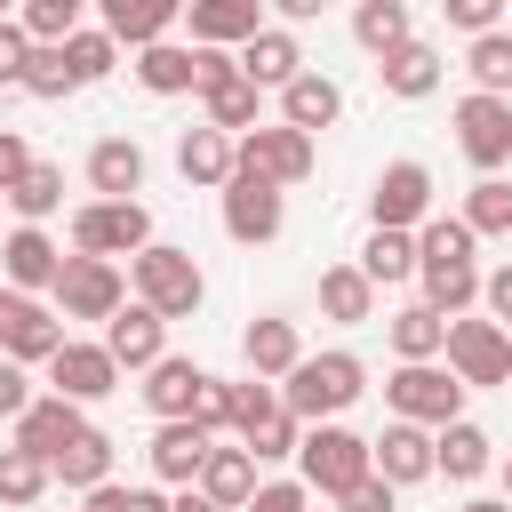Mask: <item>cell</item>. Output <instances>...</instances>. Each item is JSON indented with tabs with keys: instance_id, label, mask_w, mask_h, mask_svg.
Here are the masks:
<instances>
[{
	"instance_id": "cell-1",
	"label": "cell",
	"mask_w": 512,
	"mask_h": 512,
	"mask_svg": "<svg viewBox=\"0 0 512 512\" xmlns=\"http://www.w3.org/2000/svg\"><path fill=\"white\" fill-rule=\"evenodd\" d=\"M480 240L456 224V216H424L416 224V280H424V304L440 320H464V304H480Z\"/></svg>"
},
{
	"instance_id": "cell-2",
	"label": "cell",
	"mask_w": 512,
	"mask_h": 512,
	"mask_svg": "<svg viewBox=\"0 0 512 512\" xmlns=\"http://www.w3.org/2000/svg\"><path fill=\"white\" fill-rule=\"evenodd\" d=\"M272 392H280V408L312 432V424H336V416L368 392V368H360V352H304Z\"/></svg>"
},
{
	"instance_id": "cell-3",
	"label": "cell",
	"mask_w": 512,
	"mask_h": 512,
	"mask_svg": "<svg viewBox=\"0 0 512 512\" xmlns=\"http://www.w3.org/2000/svg\"><path fill=\"white\" fill-rule=\"evenodd\" d=\"M128 288H136V304L160 312V320H192V312L208 304L200 256H192V248H168V240H152L144 256H128Z\"/></svg>"
},
{
	"instance_id": "cell-4",
	"label": "cell",
	"mask_w": 512,
	"mask_h": 512,
	"mask_svg": "<svg viewBox=\"0 0 512 512\" xmlns=\"http://www.w3.org/2000/svg\"><path fill=\"white\" fill-rule=\"evenodd\" d=\"M296 480L312 488V496H352L360 480H368V440L360 432H344V424H312L304 440H296Z\"/></svg>"
},
{
	"instance_id": "cell-5",
	"label": "cell",
	"mask_w": 512,
	"mask_h": 512,
	"mask_svg": "<svg viewBox=\"0 0 512 512\" xmlns=\"http://www.w3.org/2000/svg\"><path fill=\"white\" fill-rule=\"evenodd\" d=\"M144 248H152V208L144 200H88V208H72V256L112 264V256H144Z\"/></svg>"
},
{
	"instance_id": "cell-6",
	"label": "cell",
	"mask_w": 512,
	"mask_h": 512,
	"mask_svg": "<svg viewBox=\"0 0 512 512\" xmlns=\"http://www.w3.org/2000/svg\"><path fill=\"white\" fill-rule=\"evenodd\" d=\"M384 408H392V424L440 432V424L464 416V384H456L440 360H416V368H392V376H384Z\"/></svg>"
},
{
	"instance_id": "cell-7",
	"label": "cell",
	"mask_w": 512,
	"mask_h": 512,
	"mask_svg": "<svg viewBox=\"0 0 512 512\" xmlns=\"http://www.w3.org/2000/svg\"><path fill=\"white\" fill-rule=\"evenodd\" d=\"M232 176H256V184H272V192H288V184H304L312 176V136H296V128H248V136H232Z\"/></svg>"
},
{
	"instance_id": "cell-8",
	"label": "cell",
	"mask_w": 512,
	"mask_h": 512,
	"mask_svg": "<svg viewBox=\"0 0 512 512\" xmlns=\"http://www.w3.org/2000/svg\"><path fill=\"white\" fill-rule=\"evenodd\" d=\"M232 432H240V448L256 456V464H280V456H296V440H304V424L280 408V392L272 384H232Z\"/></svg>"
},
{
	"instance_id": "cell-9",
	"label": "cell",
	"mask_w": 512,
	"mask_h": 512,
	"mask_svg": "<svg viewBox=\"0 0 512 512\" xmlns=\"http://www.w3.org/2000/svg\"><path fill=\"white\" fill-rule=\"evenodd\" d=\"M440 360H448V376H456L464 392H480V384H512V336H504L496 320H448Z\"/></svg>"
},
{
	"instance_id": "cell-10",
	"label": "cell",
	"mask_w": 512,
	"mask_h": 512,
	"mask_svg": "<svg viewBox=\"0 0 512 512\" xmlns=\"http://www.w3.org/2000/svg\"><path fill=\"white\" fill-rule=\"evenodd\" d=\"M48 304H56V320H112V312L128 304V280H120V264H96V256H64V272H56Z\"/></svg>"
},
{
	"instance_id": "cell-11",
	"label": "cell",
	"mask_w": 512,
	"mask_h": 512,
	"mask_svg": "<svg viewBox=\"0 0 512 512\" xmlns=\"http://www.w3.org/2000/svg\"><path fill=\"white\" fill-rule=\"evenodd\" d=\"M432 216V168L424 160H392L368 184V232H416Z\"/></svg>"
},
{
	"instance_id": "cell-12",
	"label": "cell",
	"mask_w": 512,
	"mask_h": 512,
	"mask_svg": "<svg viewBox=\"0 0 512 512\" xmlns=\"http://www.w3.org/2000/svg\"><path fill=\"white\" fill-rule=\"evenodd\" d=\"M216 208H224V232H232L240 248H272V240L288 232V192H272V184H256V176H232V184L216 192Z\"/></svg>"
},
{
	"instance_id": "cell-13",
	"label": "cell",
	"mask_w": 512,
	"mask_h": 512,
	"mask_svg": "<svg viewBox=\"0 0 512 512\" xmlns=\"http://www.w3.org/2000/svg\"><path fill=\"white\" fill-rule=\"evenodd\" d=\"M456 152H464L480 176H496V168L512 160V104H504V96H464V104H456Z\"/></svg>"
},
{
	"instance_id": "cell-14",
	"label": "cell",
	"mask_w": 512,
	"mask_h": 512,
	"mask_svg": "<svg viewBox=\"0 0 512 512\" xmlns=\"http://www.w3.org/2000/svg\"><path fill=\"white\" fill-rule=\"evenodd\" d=\"M64 320H56V304H40V296H16L8 304V328H0V360H16V368H48L56 352H64Z\"/></svg>"
},
{
	"instance_id": "cell-15",
	"label": "cell",
	"mask_w": 512,
	"mask_h": 512,
	"mask_svg": "<svg viewBox=\"0 0 512 512\" xmlns=\"http://www.w3.org/2000/svg\"><path fill=\"white\" fill-rule=\"evenodd\" d=\"M48 392H56V400H72V408H96L104 392H120V368H112V352H104V344L64 336V352L48 360Z\"/></svg>"
},
{
	"instance_id": "cell-16",
	"label": "cell",
	"mask_w": 512,
	"mask_h": 512,
	"mask_svg": "<svg viewBox=\"0 0 512 512\" xmlns=\"http://www.w3.org/2000/svg\"><path fill=\"white\" fill-rule=\"evenodd\" d=\"M56 272H64V248L40 224H16L0 240V288L8 296H40V288H56Z\"/></svg>"
},
{
	"instance_id": "cell-17",
	"label": "cell",
	"mask_w": 512,
	"mask_h": 512,
	"mask_svg": "<svg viewBox=\"0 0 512 512\" xmlns=\"http://www.w3.org/2000/svg\"><path fill=\"white\" fill-rule=\"evenodd\" d=\"M184 24H192V48H224V56H240L272 16H264V0H192Z\"/></svg>"
},
{
	"instance_id": "cell-18",
	"label": "cell",
	"mask_w": 512,
	"mask_h": 512,
	"mask_svg": "<svg viewBox=\"0 0 512 512\" xmlns=\"http://www.w3.org/2000/svg\"><path fill=\"white\" fill-rule=\"evenodd\" d=\"M80 432H88V408H72V400L40 392V400L16 416V440H8V448H24V456H40V464H56V456H64Z\"/></svg>"
},
{
	"instance_id": "cell-19",
	"label": "cell",
	"mask_w": 512,
	"mask_h": 512,
	"mask_svg": "<svg viewBox=\"0 0 512 512\" xmlns=\"http://www.w3.org/2000/svg\"><path fill=\"white\" fill-rule=\"evenodd\" d=\"M368 472H376L384 488L432 480V432H424V424H384V432L368 440Z\"/></svg>"
},
{
	"instance_id": "cell-20",
	"label": "cell",
	"mask_w": 512,
	"mask_h": 512,
	"mask_svg": "<svg viewBox=\"0 0 512 512\" xmlns=\"http://www.w3.org/2000/svg\"><path fill=\"white\" fill-rule=\"evenodd\" d=\"M96 344L112 352V368H152V360H168V320L144 312V304H120V312L104 320Z\"/></svg>"
},
{
	"instance_id": "cell-21",
	"label": "cell",
	"mask_w": 512,
	"mask_h": 512,
	"mask_svg": "<svg viewBox=\"0 0 512 512\" xmlns=\"http://www.w3.org/2000/svg\"><path fill=\"white\" fill-rule=\"evenodd\" d=\"M176 24H184L176 0H104V16H96V32H104L112 48H152V40H168Z\"/></svg>"
},
{
	"instance_id": "cell-22",
	"label": "cell",
	"mask_w": 512,
	"mask_h": 512,
	"mask_svg": "<svg viewBox=\"0 0 512 512\" xmlns=\"http://www.w3.org/2000/svg\"><path fill=\"white\" fill-rule=\"evenodd\" d=\"M240 360H248V376H256V384H280V376L304 360V336H296V320H280V312L248 320V328H240Z\"/></svg>"
},
{
	"instance_id": "cell-23",
	"label": "cell",
	"mask_w": 512,
	"mask_h": 512,
	"mask_svg": "<svg viewBox=\"0 0 512 512\" xmlns=\"http://www.w3.org/2000/svg\"><path fill=\"white\" fill-rule=\"evenodd\" d=\"M200 384H208V368H200V360H184V352H168V360H152V368H144V408H152L160 424H192Z\"/></svg>"
},
{
	"instance_id": "cell-24",
	"label": "cell",
	"mask_w": 512,
	"mask_h": 512,
	"mask_svg": "<svg viewBox=\"0 0 512 512\" xmlns=\"http://www.w3.org/2000/svg\"><path fill=\"white\" fill-rule=\"evenodd\" d=\"M208 432L200 424H160L152 432V448H144V464H152V488H192L200 480V464H208Z\"/></svg>"
},
{
	"instance_id": "cell-25",
	"label": "cell",
	"mask_w": 512,
	"mask_h": 512,
	"mask_svg": "<svg viewBox=\"0 0 512 512\" xmlns=\"http://www.w3.org/2000/svg\"><path fill=\"white\" fill-rule=\"evenodd\" d=\"M344 120V88L328 80V72H296L288 88H280V128H296V136H312V128H336Z\"/></svg>"
},
{
	"instance_id": "cell-26",
	"label": "cell",
	"mask_w": 512,
	"mask_h": 512,
	"mask_svg": "<svg viewBox=\"0 0 512 512\" xmlns=\"http://www.w3.org/2000/svg\"><path fill=\"white\" fill-rule=\"evenodd\" d=\"M88 192L96 200H136L144 192V144L136 136H96L88 144Z\"/></svg>"
},
{
	"instance_id": "cell-27",
	"label": "cell",
	"mask_w": 512,
	"mask_h": 512,
	"mask_svg": "<svg viewBox=\"0 0 512 512\" xmlns=\"http://www.w3.org/2000/svg\"><path fill=\"white\" fill-rule=\"evenodd\" d=\"M240 72H248V88H272V96H280V88L304 72V48H296V32H288V24H264V32L240 48Z\"/></svg>"
},
{
	"instance_id": "cell-28",
	"label": "cell",
	"mask_w": 512,
	"mask_h": 512,
	"mask_svg": "<svg viewBox=\"0 0 512 512\" xmlns=\"http://www.w3.org/2000/svg\"><path fill=\"white\" fill-rule=\"evenodd\" d=\"M488 464H496V440H488L472 416H456V424L432 432V472H440V480H480Z\"/></svg>"
},
{
	"instance_id": "cell-29",
	"label": "cell",
	"mask_w": 512,
	"mask_h": 512,
	"mask_svg": "<svg viewBox=\"0 0 512 512\" xmlns=\"http://www.w3.org/2000/svg\"><path fill=\"white\" fill-rule=\"evenodd\" d=\"M176 176L200 184V192H224V184H232V136H216L208 120L184 128V136H176Z\"/></svg>"
},
{
	"instance_id": "cell-30",
	"label": "cell",
	"mask_w": 512,
	"mask_h": 512,
	"mask_svg": "<svg viewBox=\"0 0 512 512\" xmlns=\"http://www.w3.org/2000/svg\"><path fill=\"white\" fill-rule=\"evenodd\" d=\"M208 504H224V512H240L248 496H256V456L248 448H208V464H200V480H192Z\"/></svg>"
},
{
	"instance_id": "cell-31",
	"label": "cell",
	"mask_w": 512,
	"mask_h": 512,
	"mask_svg": "<svg viewBox=\"0 0 512 512\" xmlns=\"http://www.w3.org/2000/svg\"><path fill=\"white\" fill-rule=\"evenodd\" d=\"M352 40H360L376 64H384L392 48H408V40H416V24H408V0H360V8H352Z\"/></svg>"
},
{
	"instance_id": "cell-32",
	"label": "cell",
	"mask_w": 512,
	"mask_h": 512,
	"mask_svg": "<svg viewBox=\"0 0 512 512\" xmlns=\"http://www.w3.org/2000/svg\"><path fill=\"white\" fill-rule=\"evenodd\" d=\"M152 96H192V80H200V64H192V48L184 40H152V48H136V64H128Z\"/></svg>"
},
{
	"instance_id": "cell-33",
	"label": "cell",
	"mask_w": 512,
	"mask_h": 512,
	"mask_svg": "<svg viewBox=\"0 0 512 512\" xmlns=\"http://www.w3.org/2000/svg\"><path fill=\"white\" fill-rule=\"evenodd\" d=\"M376 80H384V96H400V104H416V96H432V88H440V48H424V40H408V48H392V56L376 64Z\"/></svg>"
},
{
	"instance_id": "cell-34",
	"label": "cell",
	"mask_w": 512,
	"mask_h": 512,
	"mask_svg": "<svg viewBox=\"0 0 512 512\" xmlns=\"http://www.w3.org/2000/svg\"><path fill=\"white\" fill-rule=\"evenodd\" d=\"M384 336H392L400 368H416V360H440V344H448V320H440L432 304H400V312L384 320Z\"/></svg>"
},
{
	"instance_id": "cell-35",
	"label": "cell",
	"mask_w": 512,
	"mask_h": 512,
	"mask_svg": "<svg viewBox=\"0 0 512 512\" xmlns=\"http://www.w3.org/2000/svg\"><path fill=\"white\" fill-rule=\"evenodd\" d=\"M360 280H368V288L416 280V232H368V240H360Z\"/></svg>"
},
{
	"instance_id": "cell-36",
	"label": "cell",
	"mask_w": 512,
	"mask_h": 512,
	"mask_svg": "<svg viewBox=\"0 0 512 512\" xmlns=\"http://www.w3.org/2000/svg\"><path fill=\"white\" fill-rule=\"evenodd\" d=\"M320 312H328L336 328H360V320H376V288L360 280V264H328V272H320Z\"/></svg>"
},
{
	"instance_id": "cell-37",
	"label": "cell",
	"mask_w": 512,
	"mask_h": 512,
	"mask_svg": "<svg viewBox=\"0 0 512 512\" xmlns=\"http://www.w3.org/2000/svg\"><path fill=\"white\" fill-rule=\"evenodd\" d=\"M48 480H64V488H80V496H88V488H104V480H112V432H96V424H88V432L48 464Z\"/></svg>"
},
{
	"instance_id": "cell-38",
	"label": "cell",
	"mask_w": 512,
	"mask_h": 512,
	"mask_svg": "<svg viewBox=\"0 0 512 512\" xmlns=\"http://www.w3.org/2000/svg\"><path fill=\"white\" fill-rule=\"evenodd\" d=\"M464 72H472V96H504L512 104V24L504 32H480L464 48Z\"/></svg>"
},
{
	"instance_id": "cell-39",
	"label": "cell",
	"mask_w": 512,
	"mask_h": 512,
	"mask_svg": "<svg viewBox=\"0 0 512 512\" xmlns=\"http://www.w3.org/2000/svg\"><path fill=\"white\" fill-rule=\"evenodd\" d=\"M8 208H16V224H40V232H48V216L64 208V168L32 160V168H24V184H8Z\"/></svg>"
},
{
	"instance_id": "cell-40",
	"label": "cell",
	"mask_w": 512,
	"mask_h": 512,
	"mask_svg": "<svg viewBox=\"0 0 512 512\" xmlns=\"http://www.w3.org/2000/svg\"><path fill=\"white\" fill-rule=\"evenodd\" d=\"M456 224H464L472 240H480V232L512 240V184H504V176H480V184L464 192V216H456Z\"/></svg>"
},
{
	"instance_id": "cell-41",
	"label": "cell",
	"mask_w": 512,
	"mask_h": 512,
	"mask_svg": "<svg viewBox=\"0 0 512 512\" xmlns=\"http://www.w3.org/2000/svg\"><path fill=\"white\" fill-rule=\"evenodd\" d=\"M16 32H24L32 48H64V40L80 32V0H24Z\"/></svg>"
},
{
	"instance_id": "cell-42",
	"label": "cell",
	"mask_w": 512,
	"mask_h": 512,
	"mask_svg": "<svg viewBox=\"0 0 512 512\" xmlns=\"http://www.w3.org/2000/svg\"><path fill=\"white\" fill-rule=\"evenodd\" d=\"M112 64H120V48H112L96 24H80V32L64 40V72H72V88H96V80H112Z\"/></svg>"
},
{
	"instance_id": "cell-43",
	"label": "cell",
	"mask_w": 512,
	"mask_h": 512,
	"mask_svg": "<svg viewBox=\"0 0 512 512\" xmlns=\"http://www.w3.org/2000/svg\"><path fill=\"white\" fill-rule=\"evenodd\" d=\"M56 480H48V464L40 456H24V448H0V504H40Z\"/></svg>"
},
{
	"instance_id": "cell-44",
	"label": "cell",
	"mask_w": 512,
	"mask_h": 512,
	"mask_svg": "<svg viewBox=\"0 0 512 512\" xmlns=\"http://www.w3.org/2000/svg\"><path fill=\"white\" fill-rule=\"evenodd\" d=\"M24 96H40V104H64V96H72L64 48H32V64H24Z\"/></svg>"
},
{
	"instance_id": "cell-45",
	"label": "cell",
	"mask_w": 512,
	"mask_h": 512,
	"mask_svg": "<svg viewBox=\"0 0 512 512\" xmlns=\"http://www.w3.org/2000/svg\"><path fill=\"white\" fill-rule=\"evenodd\" d=\"M88 512H168V488H120V480H104V488H88Z\"/></svg>"
},
{
	"instance_id": "cell-46",
	"label": "cell",
	"mask_w": 512,
	"mask_h": 512,
	"mask_svg": "<svg viewBox=\"0 0 512 512\" xmlns=\"http://www.w3.org/2000/svg\"><path fill=\"white\" fill-rule=\"evenodd\" d=\"M440 16H448L464 40H480V32H504V0H440Z\"/></svg>"
},
{
	"instance_id": "cell-47",
	"label": "cell",
	"mask_w": 512,
	"mask_h": 512,
	"mask_svg": "<svg viewBox=\"0 0 512 512\" xmlns=\"http://www.w3.org/2000/svg\"><path fill=\"white\" fill-rule=\"evenodd\" d=\"M240 512H312V488L304 480H256V496Z\"/></svg>"
},
{
	"instance_id": "cell-48",
	"label": "cell",
	"mask_w": 512,
	"mask_h": 512,
	"mask_svg": "<svg viewBox=\"0 0 512 512\" xmlns=\"http://www.w3.org/2000/svg\"><path fill=\"white\" fill-rule=\"evenodd\" d=\"M192 424H200L208 440L232 424V384H224V376H208V384H200V400H192Z\"/></svg>"
},
{
	"instance_id": "cell-49",
	"label": "cell",
	"mask_w": 512,
	"mask_h": 512,
	"mask_svg": "<svg viewBox=\"0 0 512 512\" xmlns=\"http://www.w3.org/2000/svg\"><path fill=\"white\" fill-rule=\"evenodd\" d=\"M480 304H488V320L512 336V256H504L496 272H480Z\"/></svg>"
},
{
	"instance_id": "cell-50",
	"label": "cell",
	"mask_w": 512,
	"mask_h": 512,
	"mask_svg": "<svg viewBox=\"0 0 512 512\" xmlns=\"http://www.w3.org/2000/svg\"><path fill=\"white\" fill-rule=\"evenodd\" d=\"M24 64H32V40L16 32V16L0 24V88H24Z\"/></svg>"
},
{
	"instance_id": "cell-51",
	"label": "cell",
	"mask_w": 512,
	"mask_h": 512,
	"mask_svg": "<svg viewBox=\"0 0 512 512\" xmlns=\"http://www.w3.org/2000/svg\"><path fill=\"white\" fill-rule=\"evenodd\" d=\"M392 504H400V488H384L376 472H368V480H360L352 496H336V512H392Z\"/></svg>"
},
{
	"instance_id": "cell-52",
	"label": "cell",
	"mask_w": 512,
	"mask_h": 512,
	"mask_svg": "<svg viewBox=\"0 0 512 512\" xmlns=\"http://www.w3.org/2000/svg\"><path fill=\"white\" fill-rule=\"evenodd\" d=\"M24 168H32V144H24L16 128H0V192H8V184H24Z\"/></svg>"
},
{
	"instance_id": "cell-53",
	"label": "cell",
	"mask_w": 512,
	"mask_h": 512,
	"mask_svg": "<svg viewBox=\"0 0 512 512\" xmlns=\"http://www.w3.org/2000/svg\"><path fill=\"white\" fill-rule=\"evenodd\" d=\"M24 408H32V376L16 360H0V416H24Z\"/></svg>"
},
{
	"instance_id": "cell-54",
	"label": "cell",
	"mask_w": 512,
	"mask_h": 512,
	"mask_svg": "<svg viewBox=\"0 0 512 512\" xmlns=\"http://www.w3.org/2000/svg\"><path fill=\"white\" fill-rule=\"evenodd\" d=\"M168 512H224V504H208L200 488H176V496H168Z\"/></svg>"
},
{
	"instance_id": "cell-55",
	"label": "cell",
	"mask_w": 512,
	"mask_h": 512,
	"mask_svg": "<svg viewBox=\"0 0 512 512\" xmlns=\"http://www.w3.org/2000/svg\"><path fill=\"white\" fill-rule=\"evenodd\" d=\"M456 512H512L504 496H472V504H456Z\"/></svg>"
},
{
	"instance_id": "cell-56",
	"label": "cell",
	"mask_w": 512,
	"mask_h": 512,
	"mask_svg": "<svg viewBox=\"0 0 512 512\" xmlns=\"http://www.w3.org/2000/svg\"><path fill=\"white\" fill-rule=\"evenodd\" d=\"M496 472H504V504H512V448H504V456H496Z\"/></svg>"
},
{
	"instance_id": "cell-57",
	"label": "cell",
	"mask_w": 512,
	"mask_h": 512,
	"mask_svg": "<svg viewBox=\"0 0 512 512\" xmlns=\"http://www.w3.org/2000/svg\"><path fill=\"white\" fill-rule=\"evenodd\" d=\"M8 304H16V296H8V288H0V328H8Z\"/></svg>"
},
{
	"instance_id": "cell-58",
	"label": "cell",
	"mask_w": 512,
	"mask_h": 512,
	"mask_svg": "<svg viewBox=\"0 0 512 512\" xmlns=\"http://www.w3.org/2000/svg\"><path fill=\"white\" fill-rule=\"evenodd\" d=\"M0 200H8V192H0Z\"/></svg>"
}]
</instances>
